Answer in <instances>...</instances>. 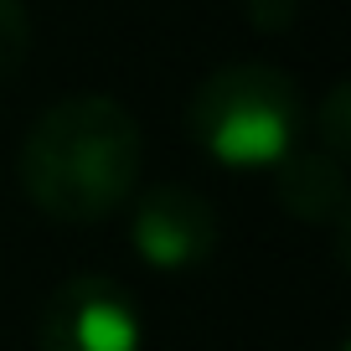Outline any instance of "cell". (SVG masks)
Segmentation results:
<instances>
[{
	"label": "cell",
	"instance_id": "7a4b0ae2",
	"mask_svg": "<svg viewBox=\"0 0 351 351\" xmlns=\"http://www.w3.org/2000/svg\"><path fill=\"white\" fill-rule=\"evenodd\" d=\"M300 83L274 62H228L186 99V134L228 171H274L300 150Z\"/></svg>",
	"mask_w": 351,
	"mask_h": 351
},
{
	"label": "cell",
	"instance_id": "8992f818",
	"mask_svg": "<svg viewBox=\"0 0 351 351\" xmlns=\"http://www.w3.org/2000/svg\"><path fill=\"white\" fill-rule=\"evenodd\" d=\"M26 52H32V16L21 0H0V83L21 73Z\"/></svg>",
	"mask_w": 351,
	"mask_h": 351
},
{
	"label": "cell",
	"instance_id": "6da1fadb",
	"mask_svg": "<svg viewBox=\"0 0 351 351\" xmlns=\"http://www.w3.org/2000/svg\"><path fill=\"white\" fill-rule=\"evenodd\" d=\"M145 134L109 93H73L42 109L16 150V176L52 222H104L140 191Z\"/></svg>",
	"mask_w": 351,
	"mask_h": 351
},
{
	"label": "cell",
	"instance_id": "277c9868",
	"mask_svg": "<svg viewBox=\"0 0 351 351\" xmlns=\"http://www.w3.org/2000/svg\"><path fill=\"white\" fill-rule=\"evenodd\" d=\"M130 207V248L155 274H186L197 263L212 258L217 248V212L202 191L191 186H150L134 191Z\"/></svg>",
	"mask_w": 351,
	"mask_h": 351
},
{
	"label": "cell",
	"instance_id": "3957f363",
	"mask_svg": "<svg viewBox=\"0 0 351 351\" xmlns=\"http://www.w3.org/2000/svg\"><path fill=\"white\" fill-rule=\"evenodd\" d=\"M36 351H145V315L109 274H73L36 320Z\"/></svg>",
	"mask_w": 351,
	"mask_h": 351
},
{
	"label": "cell",
	"instance_id": "5b68a950",
	"mask_svg": "<svg viewBox=\"0 0 351 351\" xmlns=\"http://www.w3.org/2000/svg\"><path fill=\"white\" fill-rule=\"evenodd\" d=\"M279 176V202L305 222L346 217V160L326 150H295L289 160L274 165Z\"/></svg>",
	"mask_w": 351,
	"mask_h": 351
}]
</instances>
